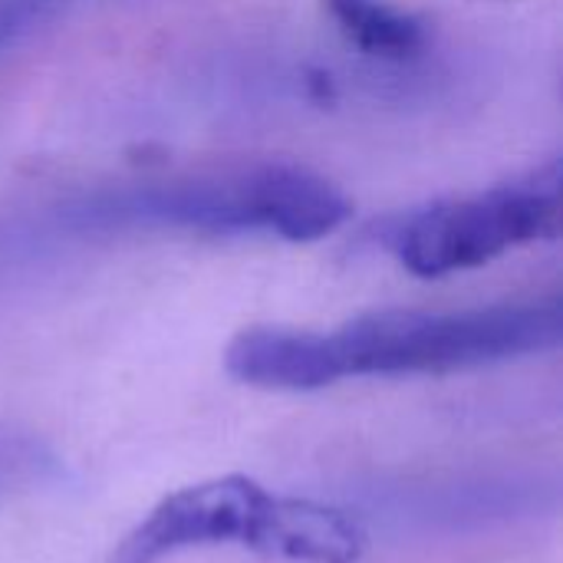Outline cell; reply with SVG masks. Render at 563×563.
<instances>
[{"label":"cell","mask_w":563,"mask_h":563,"mask_svg":"<svg viewBox=\"0 0 563 563\" xmlns=\"http://www.w3.org/2000/svg\"><path fill=\"white\" fill-rule=\"evenodd\" d=\"M102 214L198 234H271L307 244L340 231L353 218V201L300 162L261 158L145 181L106 198Z\"/></svg>","instance_id":"6da1fadb"},{"label":"cell","mask_w":563,"mask_h":563,"mask_svg":"<svg viewBox=\"0 0 563 563\" xmlns=\"http://www.w3.org/2000/svg\"><path fill=\"white\" fill-rule=\"evenodd\" d=\"M561 333L558 297L455 313L383 310L320 333V363L327 386L350 376H442L554 350Z\"/></svg>","instance_id":"7a4b0ae2"},{"label":"cell","mask_w":563,"mask_h":563,"mask_svg":"<svg viewBox=\"0 0 563 563\" xmlns=\"http://www.w3.org/2000/svg\"><path fill=\"white\" fill-rule=\"evenodd\" d=\"M561 234V165L548 162L511 181L429 201L386 221L389 254L416 277L439 280L485 267L508 251Z\"/></svg>","instance_id":"3957f363"},{"label":"cell","mask_w":563,"mask_h":563,"mask_svg":"<svg viewBox=\"0 0 563 563\" xmlns=\"http://www.w3.org/2000/svg\"><path fill=\"white\" fill-rule=\"evenodd\" d=\"M277 495L247 475H221L162 498L109 554V563H162L191 548L238 544L261 554Z\"/></svg>","instance_id":"277c9868"},{"label":"cell","mask_w":563,"mask_h":563,"mask_svg":"<svg viewBox=\"0 0 563 563\" xmlns=\"http://www.w3.org/2000/svg\"><path fill=\"white\" fill-rule=\"evenodd\" d=\"M366 551V531L340 508L277 495L264 561L284 563H360Z\"/></svg>","instance_id":"5b68a950"},{"label":"cell","mask_w":563,"mask_h":563,"mask_svg":"<svg viewBox=\"0 0 563 563\" xmlns=\"http://www.w3.org/2000/svg\"><path fill=\"white\" fill-rule=\"evenodd\" d=\"M343 40L366 56L406 63L429 46V23L389 0H323Z\"/></svg>","instance_id":"8992f818"},{"label":"cell","mask_w":563,"mask_h":563,"mask_svg":"<svg viewBox=\"0 0 563 563\" xmlns=\"http://www.w3.org/2000/svg\"><path fill=\"white\" fill-rule=\"evenodd\" d=\"M59 0H0V49L30 33L40 20L53 13Z\"/></svg>","instance_id":"52a82bcc"},{"label":"cell","mask_w":563,"mask_h":563,"mask_svg":"<svg viewBox=\"0 0 563 563\" xmlns=\"http://www.w3.org/2000/svg\"><path fill=\"white\" fill-rule=\"evenodd\" d=\"M33 462H36L33 445L13 442V439H0V492H3L13 478H23V475L33 468Z\"/></svg>","instance_id":"ba28073f"}]
</instances>
